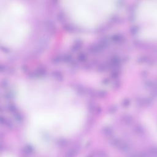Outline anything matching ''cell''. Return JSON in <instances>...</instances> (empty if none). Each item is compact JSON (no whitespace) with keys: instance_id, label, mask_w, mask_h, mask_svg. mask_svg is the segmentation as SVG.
<instances>
[{"instance_id":"6da1fadb","label":"cell","mask_w":157,"mask_h":157,"mask_svg":"<svg viewBox=\"0 0 157 157\" xmlns=\"http://www.w3.org/2000/svg\"><path fill=\"white\" fill-rule=\"evenodd\" d=\"M15 98L27 118L26 138L41 150H48L53 138L78 132L86 118V109L78 94L53 80H23L15 88Z\"/></svg>"},{"instance_id":"7a4b0ae2","label":"cell","mask_w":157,"mask_h":157,"mask_svg":"<svg viewBox=\"0 0 157 157\" xmlns=\"http://www.w3.org/2000/svg\"><path fill=\"white\" fill-rule=\"evenodd\" d=\"M31 31L29 13L22 2L0 1V40L10 48H18L28 39Z\"/></svg>"},{"instance_id":"3957f363","label":"cell","mask_w":157,"mask_h":157,"mask_svg":"<svg viewBox=\"0 0 157 157\" xmlns=\"http://www.w3.org/2000/svg\"><path fill=\"white\" fill-rule=\"evenodd\" d=\"M61 5L74 24L85 28L102 25L117 7V2L112 0H65Z\"/></svg>"},{"instance_id":"277c9868","label":"cell","mask_w":157,"mask_h":157,"mask_svg":"<svg viewBox=\"0 0 157 157\" xmlns=\"http://www.w3.org/2000/svg\"><path fill=\"white\" fill-rule=\"evenodd\" d=\"M135 21L139 37L147 42H153L157 37V1L145 0L137 6Z\"/></svg>"}]
</instances>
